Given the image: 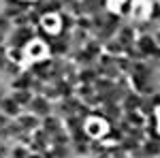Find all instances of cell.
Wrapping results in <instances>:
<instances>
[{
    "label": "cell",
    "instance_id": "6da1fadb",
    "mask_svg": "<svg viewBox=\"0 0 160 158\" xmlns=\"http://www.w3.org/2000/svg\"><path fill=\"white\" fill-rule=\"evenodd\" d=\"M32 41H37L34 37V28L32 26H22V28H13L7 37V47H22L26 49Z\"/></svg>",
    "mask_w": 160,
    "mask_h": 158
},
{
    "label": "cell",
    "instance_id": "7a4b0ae2",
    "mask_svg": "<svg viewBox=\"0 0 160 158\" xmlns=\"http://www.w3.org/2000/svg\"><path fill=\"white\" fill-rule=\"evenodd\" d=\"M51 66H53V58L47 56V58H43V60H34L30 62V73L34 75V79H41V81H45V84H49V71Z\"/></svg>",
    "mask_w": 160,
    "mask_h": 158
},
{
    "label": "cell",
    "instance_id": "3957f363",
    "mask_svg": "<svg viewBox=\"0 0 160 158\" xmlns=\"http://www.w3.org/2000/svg\"><path fill=\"white\" fill-rule=\"evenodd\" d=\"M26 111H30V113H34L37 118H47L51 113V100H47V98L43 96V94H34V98L30 100V105H28V109Z\"/></svg>",
    "mask_w": 160,
    "mask_h": 158
},
{
    "label": "cell",
    "instance_id": "277c9868",
    "mask_svg": "<svg viewBox=\"0 0 160 158\" xmlns=\"http://www.w3.org/2000/svg\"><path fill=\"white\" fill-rule=\"evenodd\" d=\"M135 47L145 56V58H152L154 54H156V49H158V43H156V38H154V34H139L135 41Z\"/></svg>",
    "mask_w": 160,
    "mask_h": 158
},
{
    "label": "cell",
    "instance_id": "5b68a950",
    "mask_svg": "<svg viewBox=\"0 0 160 158\" xmlns=\"http://www.w3.org/2000/svg\"><path fill=\"white\" fill-rule=\"evenodd\" d=\"M66 60H71L75 62L79 69H83V66H94L96 64V58L92 56V54H88L83 47H79V49H71V54L66 56Z\"/></svg>",
    "mask_w": 160,
    "mask_h": 158
},
{
    "label": "cell",
    "instance_id": "8992f818",
    "mask_svg": "<svg viewBox=\"0 0 160 158\" xmlns=\"http://www.w3.org/2000/svg\"><path fill=\"white\" fill-rule=\"evenodd\" d=\"M137 30H135V26L130 24V22H124V26L118 30V34H115V38L122 43L124 47H132L135 45V41H137Z\"/></svg>",
    "mask_w": 160,
    "mask_h": 158
},
{
    "label": "cell",
    "instance_id": "52a82bcc",
    "mask_svg": "<svg viewBox=\"0 0 160 158\" xmlns=\"http://www.w3.org/2000/svg\"><path fill=\"white\" fill-rule=\"evenodd\" d=\"M15 122L24 128L26 133H34L37 128H41V118H37V115L30 113V111H22V113L15 118Z\"/></svg>",
    "mask_w": 160,
    "mask_h": 158
},
{
    "label": "cell",
    "instance_id": "ba28073f",
    "mask_svg": "<svg viewBox=\"0 0 160 158\" xmlns=\"http://www.w3.org/2000/svg\"><path fill=\"white\" fill-rule=\"evenodd\" d=\"M41 128L49 135V137H53V135H58V133L64 130V120L58 118V115H53V113H49L47 118L41 120Z\"/></svg>",
    "mask_w": 160,
    "mask_h": 158
},
{
    "label": "cell",
    "instance_id": "9c48e42d",
    "mask_svg": "<svg viewBox=\"0 0 160 158\" xmlns=\"http://www.w3.org/2000/svg\"><path fill=\"white\" fill-rule=\"evenodd\" d=\"M71 49H73V47H71L68 41L56 37V41L47 47V56H51V58H66V56L71 54Z\"/></svg>",
    "mask_w": 160,
    "mask_h": 158
},
{
    "label": "cell",
    "instance_id": "30bf717a",
    "mask_svg": "<svg viewBox=\"0 0 160 158\" xmlns=\"http://www.w3.org/2000/svg\"><path fill=\"white\" fill-rule=\"evenodd\" d=\"M83 126H86V133L90 135V139H100L102 135L107 133V124L100 118H90V120H86Z\"/></svg>",
    "mask_w": 160,
    "mask_h": 158
},
{
    "label": "cell",
    "instance_id": "8fae6325",
    "mask_svg": "<svg viewBox=\"0 0 160 158\" xmlns=\"http://www.w3.org/2000/svg\"><path fill=\"white\" fill-rule=\"evenodd\" d=\"M34 84V75L30 73V69H24L19 77H15L13 81H9V88L11 90H30Z\"/></svg>",
    "mask_w": 160,
    "mask_h": 158
},
{
    "label": "cell",
    "instance_id": "7c38bea8",
    "mask_svg": "<svg viewBox=\"0 0 160 158\" xmlns=\"http://www.w3.org/2000/svg\"><path fill=\"white\" fill-rule=\"evenodd\" d=\"M143 98H145L143 94H139V92H135V90H130V92L122 98V103H120L122 109H124V113H126V111H137L139 107H141Z\"/></svg>",
    "mask_w": 160,
    "mask_h": 158
},
{
    "label": "cell",
    "instance_id": "4fadbf2b",
    "mask_svg": "<svg viewBox=\"0 0 160 158\" xmlns=\"http://www.w3.org/2000/svg\"><path fill=\"white\" fill-rule=\"evenodd\" d=\"M26 56H28L30 62L43 60V58H47V45H43L41 41H32V43L26 47Z\"/></svg>",
    "mask_w": 160,
    "mask_h": 158
},
{
    "label": "cell",
    "instance_id": "5bb4252c",
    "mask_svg": "<svg viewBox=\"0 0 160 158\" xmlns=\"http://www.w3.org/2000/svg\"><path fill=\"white\" fill-rule=\"evenodd\" d=\"M0 111H2L4 115H9L11 120H15V118H17V115H19L24 109H22V107H19V105H17V103H15L11 96H4L2 105H0Z\"/></svg>",
    "mask_w": 160,
    "mask_h": 158
},
{
    "label": "cell",
    "instance_id": "9a60e30c",
    "mask_svg": "<svg viewBox=\"0 0 160 158\" xmlns=\"http://www.w3.org/2000/svg\"><path fill=\"white\" fill-rule=\"evenodd\" d=\"M9 96H11L13 100L26 111V109H28V105H30V100L34 98V94H32V90H13Z\"/></svg>",
    "mask_w": 160,
    "mask_h": 158
},
{
    "label": "cell",
    "instance_id": "2e32d148",
    "mask_svg": "<svg viewBox=\"0 0 160 158\" xmlns=\"http://www.w3.org/2000/svg\"><path fill=\"white\" fill-rule=\"evenodd\" d=\"M141 152L145 158H160V143L154 139H145L141 143Z\"/></svg>",
    "mask_w": 160,
    "mask_h": 158
},
{
    "label": "cell",
    "instance_id": "e0dca14e",
    "mask_svg": "<svg viewBox=\"0 0 160 158\" xmlns=\"http://www.w3.org/2000/svg\"><path fill=\"white\" fill-rule=\"evenodd\" d=\"M22 71H24V69H22V64L9 60V62H7V66H4V71H2V79H4V81H13L15 77H19V75H22Z\"/></svg>",
    "mask_w": 160,
    "mask_h": 158
},
{
    "label": "cell",
    "instance_id": "ac0fdd59",
    "mask_svg": "<svg viewBox=\"0 0 160 158\" xmlns=\"http://www.w3.org/2000/svg\"><path fill=\"white\" fill-rule=\"evenodd\" d=\"M90 32H86V30H81V28H75L73 30V41H71V47L73 49H79V47H83L88 41H90Z\"/></svg>",
    "mask_w": 160,
    "mask_h": 158
},
{
    "label": "cell",
    "instance_id": "d6986e66",
    "mask_svg": "<svg viewBox=\"0 0 160 158\" xmlns=\"http://www.w3.org/2000/svg\"><path fill=\"white\" fill-rule=\"evenodd\" d=\"M51 85L58 90L60 98H71V96H75V85L68 84L66 79H60V81H56V84H51Z\"/></svg>",
    "mask_w": 160,
    "mask_h": 158
},
{
    "label": "cell",
    "instance_id": "ffe728a7",
    "mask_svg": "<svg viewBox=\"0 0 160 158\" xmlns=\"http://www.w3.org/2000/svg\"><path fill=\"white\" fill-rule=\"evenodd\" d=\"M124 51H126V47H124L118 38H111V41L105 43V54H109V56H115L118 58V56H124Z\"/></svg>",
    "mask_w": 160,
    "mask_h": 158
},
{
    "label": "cell",
    "instance_id": "44dd1931",
    "mask_svg": "<svg viewBox=\"0 0 160 158\" xmlns=\"http://www.w3.org/2000/svg\"><path fill=\"white\" fill-rule=\"evenodd\" d=\"M58 19H60V30H75V17L73 13L68 11H60L58 13Z\"/></svg>",
    "mask_w": 160,
    "mask_h": 158
},
{
    "label": "cell",
    "instance_id": "7402d4cb",
    "mask_svg": "<svg viewBox=\"0 0 160 158\" xmlns=\"http://www.w3.org/2000/svg\"><path fill=\"white\" fill-rule=\"evenodd\" d=\"M94 94H96V90H94V85H90V84H79L75 88V96L81 98L83 103H86L88 98H92Z\"/></svg>",
    "mask_w": 160,
    "mask_h": 158
},
{
    "label": "cell",
    "instance_id": "603a6c76",
    "mask_svg": "<svg viewBox=\"0 0 160 158\" xmlns=\"http://www.w3.org/2000/svg\"><path fill=\"white\" fill-rule=\"evenodd\" d=\"M124 120L128 122L130 126H145V115L141 113V111H126L124 113Z\"/></svg>",
    "mask_w": 160,
    "mask_h": 158
},
{
    "label": "cell",
    "instance_id": "cb8c5ba5",
    "mask_svg": "<svg viewBox=\"0 0 160 158\" xmlns=\"http://www.w3.org/2000/svg\"><path fill=\"white\" fill-rule=\"evenodd\" d=\"M120 147H122V152L126 154V156H130L132 152H137V150L141 147V143H139V141H135V139H130V137L126 135L122 141H120Z\"/></svg>",
    "mask_w": 160,
    "mask_h": 158
},
{
    "label": "cell",
    "instance_id": "d4e9b609",
    "mask_svg": "<svg viewBox=\"0 0 160 158\" xmlns=\"http://www.w3.org/2000/svg\"><path fill=\"white\" fill-rule=\"evenodd\" d=\"M83 49H86L88 54H92V56H94L96 60H98V56H100V54L105 51V47H102V43H98V41H96L94 37H90V41H88L86 45H83Z\"/></svg>",
    "mask_w": 160,
    "mask_h": 158
},
{
    "label": "cell",
    "instance_id": "484cf974",
    "mask_svg": "<svg viewBox=\"0 0 160 158\" xmlns=\"http://www.w3.org/2000/svg\"><path fill=\"white\" fill-rule=\"evenodd\" d=\"M86 122L81 120L79 115H68V118H64V130L66 133H73V130H77V128H81Z\"/></svg>",
    "mask_w": 160,
    "mask_h": 158
},
{
    "label": "cell",
    "instance_id": "4316f807",
    "mask_svg": "<svg viewBox=\"0 0 160 158\" xmlns=\"http://www.w3.org/2000/svg\"><path fill=\"white\" fill-rule=\"evenodd\" d=\"M128 137L130 139H135L139 143H143L145 139H148V130H145V126H130V130H128Z\"/></svg>",
    "mask_w": 160,
    "mask_h": 158
},
{
    "label": "cell",
    "instance_id": "83f0119b",
    "mask_svg": "<svg viewBox=\"0 0 160 158\" xmlns=\"http://www.w3.org/2000/svg\"><path fill=\"white\" fill-rule=\"evenodd\" d=\"M9 60L17 62V64H24V62L28 60L26 49H22V47H9Z\"/></svg>",
    "mask_w": 160,
    "mask_h": 158
},
{
    "label": "cell",
    "instance_id": "f1b7e54d",
    "mask_svg": "<svg viewBox=\"0 0 160 158\" xmlns=\"http://www.w3.org/2000/svg\"><path fill=\"white\" fill-rule=\"evenodd\" d=\"M28 154H30V147H28V145H22V143H13L9 158H28Z\"/></svg>",
    "mask_w": 160,
    "mask_h": 158
},
{
    "label": "cell",
    "instance_id": "f546056e",
    "mask_svg": "<svg viewBox=\"0 0 160 158\" xmlns=\"http://www.w3.org/2000/svg\"><path fill=\"white\" fill-rule=\"evenodd\" d=\"M113 85H115V81H113V79H107V77H98V79L94 81V90L102 94V92H109Z\"/></svg>",
    "mask_w": 160,
    "mask_h": 158
},
{
    "label": "cell",
    "instance_id": "4dcf8cb0",
    "mask_svg": "<svg viewBox=\"0 0 160 158\" xmlns=\"http://www.w3.org/2000/svg\"><path fill=\"white\" fill-rule=\"evenodd\" d=\"M71 150H73L75 158L90 156V147H88V143H81V141H71Z\"/></svg>",
    "mask_w": 160,
    "mask_h": 158
},
{
    "label": "cell",
    "instance_id": "1f68e13d",
    "mask_svg": "<svg viewBox=\"0 0 160 158\" xmlns=\"http://www.w3.org/2000/svg\"><path fill=\"white\" fill-rule=\"evenodd\" d=\"M75 28H81V30H86V32H94V26H92V17L90 15H81V17H77L75 19Z\"/></svg>",
    "mask_w": 160,
    "mask_h": 158
},
{
    "label": "cell",
    "instance_id": "d6a6232c",
    "mask_svg": "<svg viewBox=\"0 0 160 158\" xmlns=\"http://www.w3.org/2000/svg\"><path fill=\"white\" fill-rule=\"evenodd\" d=\"M115 69H118L120 73L128 75V73H130V69H132V62L128 60L126 56H118V58H115Z\"/></svg>",
    "mask_w": 160,
    "mask_h": 158
},
{
    "label": "cell",
    "instance_id": "836d02e7",
    "mask_svg": "<svg viewBox=\"0 0 160 158\" xmlns=\"http://www.w3.org/2000/svg\"><path fill=\"white\" fill-rule=\"evenodd\" d=\"M51 145H71V135L66 133V130L53 135L51 137Z\"/></svg>",
    "mask_w": 160,
    "mask_h": 158
},
{
    "label": "cell",
    "instance_id": "e575fe53",
    "mask_svg": "<svg viewBox=\"0 0 160 158\" xmlns=\"http://www.w3.org/2000/svg\"><path fill=\"white\" fill-rule=\"evenodd\" d=\"M32 141H41V143H45V145H49L51 147V137L43 128H37L34 133H32Z\"/></svg>",
    "mask_w": 160,
    "mask_h": 158
},
{
    "label": "cell",
    "instance_id": "d590c367",
    "mask_svg": "<svg viewBox=\"0 0 160 158\" xmlns=\"http://www.w3.org/2000/svg\"><path fill=\"white\" fill-rule=\"evenodd\" d=\"M96 64H100L102 69H109V66H115V56H109V54H100L98 60H96Z\"/></svg>",
    "mask_w": 160,
    "mask_h": 158
},
{
    "label": "cell",
    "instance_id": "8d00e7d4",
    "mask_svg": "<svg viewBox=\"0 0 160 158\" xmlns=\"http://www.w3.org/2000/svg\"><path fill=\"white\" fill-rule=\"evenodd\" d=\"M43 96L47 98V100H51V103L60 100V94H58V90H56V88H53L51 84H47V88H45V92H43Z\"/></svg>",
    "mask_w": 160,
    "mask_h": 158
},
{
    "label": "cell",
    "instance_id": "74e56055",
    "mask_svg": "<svg viewBox=\"0 0 160 158\" xmlns=\"http://www.w3.org/2000/svg\"><path fill=\"white\" fill-rule=\"evenodd\" d=\"M13 30V22L4 15V13H0V32H4V34H9Z\"/></svg>",
    "mask_w": 160,
    "mask_h": 158
},
{
    "label": "cell",
    "instance_id": "f35d334b",
    "mask_svg": "<svg viewBox=\"0 0 160 158\" xmlns=\"http://www.w3.org/2000/svg\"><path fill=\"white\" fill-rule=\"evenodd\" d=\"M45 88H47V84L45 81H41V79H34V84H32V94H43L45 92Z\"/></svg>",
    "mask_w": 160,
    "mask_h": 158
},
{
    "label": "cell",
    "instance_id": "ab89813d",
    "mask_svg": "<svg viewBox=\"0 0 160 158\" xmlns=\"http://www.w3.org/2000/svg\"><path fill=\"white\" fill-rule=\"evenodd\" d=\"M9 154H11V143L0 139V158H9Z\"/></svg>",
    "mask_w": 160,
    "mask_h": 158
},
{
    "label": "cell",
    "instance_id": "60d3db41",
    "mask_svg": "<svg viewBox=\"0 0 160 158\" xmlns=\"http://www.w3.org/2000/svg\"><path fill=\"white\" fill-rule=\"evenodd\" d=\"M9 122H11V118H9V115H4V113L0 111V128H2V126H7Z\"/></svg>",
    "mask_w": 160,
    "mask_h": 158
},
{
    "label": "cell",
    "instance_id": "b9f144b4",
    "mask_svg": "<svg viewBox=\"0 0 160 158\" xmlns=\"http://www.w3.org/2000/svg\"><path fill=\"white\" fill-rule=\"evenodd\" d=\"M7 37H9V34H4V32H0V45H4V43H7Z\"/></svg>",
    "mask_w": 160,
    "mask_h": 158
},
{
    "label": "cell",
    "instance_id": "7bdbcfd3",
    "mask_svg": "<svg viewBox=\"0 0 160 158\" xmlns=\"http://www.w3.org/2000/svg\"><path fill=\"white\" fill-rule=\"evenodd\" d=\"M154 38H156V43H158V47H160V28L156 30V34H154Z\"/></svg>",
    "mask_w": 160,
    "mask_h": 158
},
{
    "label": "cell",
    "instance_id": "ee69618b",
    "mask_svg": "<svg viewBox=\"0 0 160 158\" xmlns=\"http://www.w3.org/2000/svg\"><path fill=\"white\" fill-rule=\"evenodd\" d=\"M28 158H43V154H34V152H30V154H28Z\"/></svg>",
    "mask_w": 160,
    "mask_h": 158
},
{
    "label": "cell",
    "instance_id": "f6af8a7d",
    "mask_svg": "<svg viewBox=\"0 0 160 158\" xmlns=\"http://www.w3.org/2000/svg\"><path fill=\"white\" fill-rule=\"evenodd\" d=\"M158 130H160V111H158Z\"/></svg>",
    "mask_w": 160,
    "mask_h": 158
},
{
    "label": "cell",
    "instance_id": "bcb514c9",
    "mask_svg": "<svg viewBox=\"0 0 160 158\" xmlns=\"http://www.w3.org/2000/svg\"><path fill=\"white\" fill-rule=\"evenodd\" d=\"M115 158H128V156H126V154H122V156H115Z\"/></svg>",
    "mask_w": 160,
    "mask_h": 158
},
{
    "label": "cell",
    "instance_id": "7dc6e473",
    "mask_svg": "<svg viewBox=\"0 0 160 158\" xmlns=\"http://www.w3.org/2000/svg\"><path fill=\"white\" fill-rule=\"evenodd\" d=\"M158 92H160V84H158Z\"/></svg>",
    "mask_w": 160,
    "mask_h": 158
}]
</instances>
